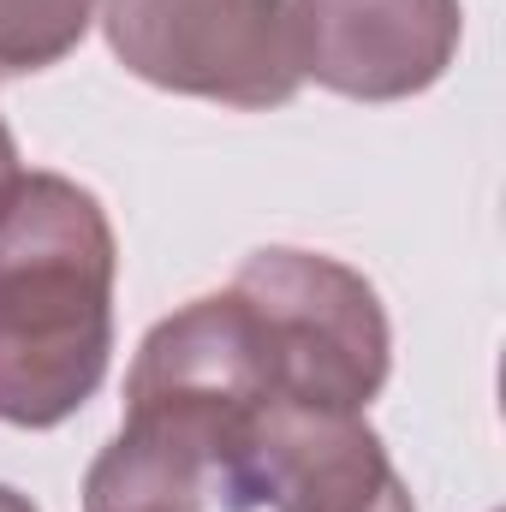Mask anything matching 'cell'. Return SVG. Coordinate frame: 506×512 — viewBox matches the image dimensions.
<instances>
[{
  "label": "cell",
  "instance_id": "obj_6",
  "mask_svg": "<svg viewBox=\"0 0 506 512\" xmlns=\"http://www.w3.org/2000/svg\"><path fill=\"white\" fill-rule=\"evenodd\" d=\"M459 0H292L298 72L352 102H405L447 78Z\"/></svg>",
  "mask_w": 506,
  "mask_h": 512
},
{
  "label": "cell",
  "instance_id": "obj_1",
  "mask_svg": "<svg viewBox=\"0 0 506 512\" xmlns=\"http://www.w3.org/2000/svg\"><path fill=\"white\" fill-rule=\"evenodd\" d=\"M114 227L96 191L18 173L0 197V423L54 429L108 376Z\"/></svg>",
  "mask_w": 506,
  "mask_h": 512
},
{
  "label": "cell",
  "instance_id": "obj_4",
  "mask_svg": "<svg viewBox=\"0 0 506 512\" xmlns=\"http://www.w3.org/2000/svg\"><path fill=\"white\" fill-rule=\"evenodd\" d=\"M108 48L131 78L227 108H286L304 84L292 0H108Z\"/></svg>",
  "mask_w": 506,
  "mask_h": 512
},
{
  "label": "cell",
  "instance_id": "obj_5",
  "mask_svg": "<svg viewBox=\"0 0 506 512\" xmlns=\"http://www.w3.org/2000/svg\"><path fill=\"white\" fill-rule=\"evenodd\" d=\"M387 477V447L364 411L268 399L221 465V495L233 512H364Z\"/></svg>",
  "mask_w": 506,
  "mask_h": 512
},
{
  "label": "cell",
  "instance_id": "obj_8",
  "mask_svg": "<svg viewBox=\"0 0 506 512\" xmlns=\"http://www.w3.org/2000/svg\"><path fill=\"white\" fill-rule=\"evenodd\" d=\"M96 18V0H0V72L60 66Z\"/></svg>",
  "mask_w": 506,
  "mask_h": 512
},
{
  "label": "cell",
  "instance_id": "obj_10",
  "mask_svg": "<svg viewBox=\"0 0 506 512\" xmlns=\"http://www.w3.org/2000/svg\"><path fill=\"white\" fill-rule=\"evenodd\" d=\"M18 185V143H12V131L0 126V197Z\"/></svg>",
  "mask_w": 506,
  "mask_h": 512
},
{
  "label": "cell",
  "instance_id": "obj_2",
  "mask_svg": "<svg viewBox=\"0 0 506 512\" xmlns=\"http://www.w3.org/2000/svg\"><path fill=\"white\" fill-rule=\"evenodd\" d=\"M239 304L251 310L274 393L292 405L364 411L387 382L393 334L376 286L322 251L268 245L233 274Z\"/></svg>",
  "mask_w": 506,
  "mask_h": 512
},
{
  "label": "cell",
  "instance_id": "obj_3",
  "mask_svg": "<svg viewBox=\"0 0 506 512\" xmlns=\"http://www.w3.org/2000/svg\"><path fill=\"white\" fill-rule=\"evenodd\" d=\"M268 399L280 393L262 334L239 292L227 286L143 334L126 376V429L191 447L221 477V465L233 459V447L245 441Z\"/></svg>",
  "mask_w": 506,
  "mask_h": 512
},
{
  "label": "cell",
  "instance_id": "obj_9",
  "mask_svg": "<svg viewBox=\"0 0 506 512\" xmlns=\"http://www.w3.org/2000/svg\"><path fill=\"white\" fill-rule=\"evenodd\" d=\"M364 512H417V507H411V489H405L399 477H387V483H381V495Z\"/></svg>",
  "mask_w": 506,
  "mask_h": 512
},
{
  "label": "cell",
  "instance_id": "obj_7",
  "mask_svg": "<svg viewBox=\"0 0 506 512\" xmlns=\"http://www.w3.org/2000/svg\"><path fill=\"white\" fill-rule=\"evenodd\" d=\"M209 483L215 471L191 447L120 429L84 477V512H203Z\"/></svg>",
  "mask_w": 506,
  "mask_h": 512
},
{
  "label": "cell",
  "instance_id": "obj_11",
  "mask_svg": "<svg viewBox=\"0 0 506 512\" xmlns=\"http://www.w3.org/2000/svg\"><path fill=\"white\" fill-rule=\"evenodd\" d=\"M0 512H36V507H30V495H18V489L0 483Z\"/></svg>",
  "mask_w": 506,
  "mask_h": 512
}]
</instances>
